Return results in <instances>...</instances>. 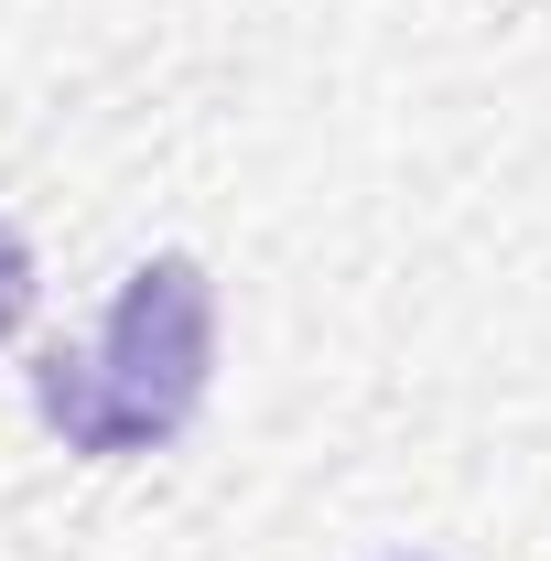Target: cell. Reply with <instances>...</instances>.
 <instances>
[{"mask_svg":"<svg viewBox=\"0 0 551 561\" xmlns=\"http://www.w3.org/2000/svg\"><path fill=\"white\" fill-rule=\"evenodd\" d=\"M22 313H33V249H22V238L0 227V335H11Z\"/></svg>","mask_w":551,"mask_h":561,"instance_id":"2","label":"cell"},{"mask_svg":"<svg viewBox=\"0 0 551 561\" xmlns=\"http://www.w3.org/2000/svg\"><path fill=\"white\" fill-rule=\"evenodd\" d=\"M206 367H216V280L184 249H162V260H140L120 280L98 346L33 356V411L66 432V454L120 465V454H151L195 421Z\"/></svg>","mask_w":551,"mask_h":561,"instance_id":"1","label":"cell"}]
</instances>
